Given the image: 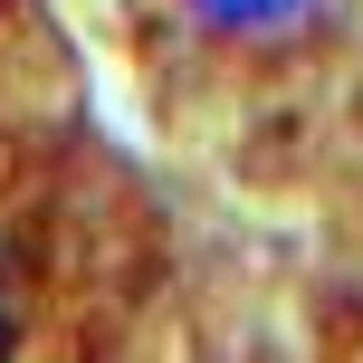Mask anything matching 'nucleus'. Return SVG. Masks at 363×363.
<instances>
[{"label": "nucleus", "instance_id": "nucleus-1", "mask_svg": "<svg viewBox=\"0 0 363 363\" xmlns=\"http://www.w3.org/2000/svg\"><path fill=\"white\" fill-rule=\"evenodd\" d=\"M67 57L38 48V10L0 0V354L38 345V296L57 277V191H67Z\"/></svg>", "mask_w": 363, "mask_h": 363}, {"label": "nucleus", "instance_id": "nucleus-2", "mask_svg": "<svg viewBox=\"0 0 363 363\" xmlns=\"http://www.w3.org/2000/svg\"><path fill=\"white\" fill-rule=\"evenodd\" d=\"M144 10L182 38V57H211V48H258V38L296 29L315 0H144Z\"/></svg>", "mask_w": 363, "mask_h": 363}]
</instances>
